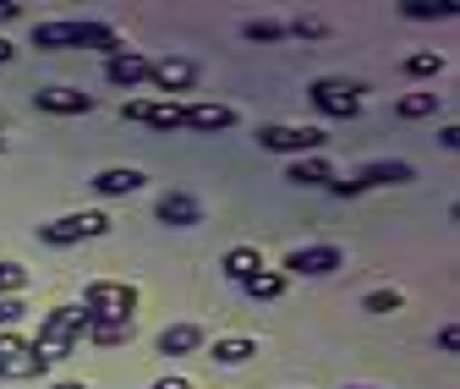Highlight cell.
Wrapping results in <instances>:
<instances>
[{"label": "cell", "mask_w": 460, "mask_h": 389, "mask_svg": "<svg viewBox=\"0 0 460 389\" xmlns=\"http://www.w3.org/2000/svg\"><path fill=\"white\" fill-rule=\"evenodd\" d=\"M83 329H88V307H55V313L39 323L33 346H28V357L39 362V373H49L55 362H66V357L83 346Z\"/></svg>", "instance_id": "cell-1"}, {"label": "cell", "mask_w": 460, "mask_h": 389, "mask_svg": "<svg viewBox=\"0 0 460 389\" xmlns=\"http://www.w3.org/2000/svg\"><path fill=\"white\" fill-rule=\"evenodd\" d=\"M104 49V61L110 55H121V33H115L110 22H33V49Z\"/></svg>", "instance_id": "cell-2"}, {"label": "cell", "mask_w": 460, "mask_h": 389, "mask_svg": "<svg viewBox=\"0 0 460 389\" xmlns=\"http://www.w3.org/2000/svg\"><path fill=\"white\" fill-rule=\"evenodd\" d=\"M362 83H345V77H318L313 88H307V99L323 110V116H334V121H357L362 116Z\"/></svg>", "instance_id": "cell-3"}, {"label": "cell", "mask_w": 460, "mask_h": 389, "mask_svg": "<svg viewBox=\"0 0 460 389\" xmlns=\"http://www.w3.org/2000/svg\"><path fill=\"white\" fill-rule=\"evenodd\" d=\"M104 231H110V219L93 214V208H83V214H61V219H49V225H39V242L72 247V242H93V236H104Z\"/></svg>", "instance_id": "cell-4"}, {"label": "cell", "mask_w": 460, "mask_h": 389, "mask_svg": "<svg viewBox=\"0 0 460 389\" xmlns=\"http://www.w3.org/2000/svg\"><path fill=\"white\" fill-rule=\"evenodd\" d=\"M258 148H269V154H291V159H313L318 148H323V132L318 127H258Z\"/></svg>", "instance_id": "cell-5"}, {"label": "cell", "mask_w": 460, "mask_h": 389, "mask_svg": "<svg viewBox=\"0 0 460 389\" xmlns=\"http://www.w3.org/2000/svg\"><path fill=\"white\" fill-rule=\"evenodd\" d=\"M121 116L137 121V127H154V132H181V104L176 99H127Z\"/></svg>", "instance_id": "cell-6"}, {"label": "cell", "mask_w": 460, "mask_h": 389, "mask_svg": "<svg viewBox=\"0 0 460 389\" xmlns=\"http://www.w3.org/2000/svg\"><path fill=\"white\" fill-rule=\"evenodd\" d=\"M83 307H88V313L132 318V307H137V286H121V280H93V286L83 291Z\"/></svg>", "instance_id": "cell-7"}, {"label": "cell", "mask_w": 460, "mask_h": 389, "mask_svg": "<svg viewBox=\"0 0 460 389\" xmlns=\"http://www.w3.org/2000/svg\"><path fill=\"white\" fill-rule=\"evenodd\" d=\"M340 263H345V252H340V247H329V242L285 252V274H307V280H318V274H334Z\"/></svg>", "instance_id": "cell-8"}, {"label": "cell", "mask_w": 460, "mask_h": 389, "mask_svg": "<svg viewBox=\"0 0 460 389\" xmlns=\"http://www.w3.org/2000/svg\"><path fill=\"white\" fill-rule=\"evenodd\" d=\"M148 83L170 99V93H192V83H198V66L192 61H181V55H164V61H154L148 66Z\"/></svg>", "instance_id": "cell-9"}, {"label": "cell", "mask_w": 460, "mask_h": 389, "mask_svg": "<svg viewBox=\"0 0 460 389\" xmlns=\"http://www.w3.org/2000/svg\"><path fill=\"white\" fill-rule=\"evenodd\" d=\"M351 181H357L362 192H367V187H411V181H417V171H411L406 159H373V164H362Z\"/></svg>", "instance_id": "cell-10"}, {"label": "cell", "mask_w": 460, "mask_h": 389, "mask_svg": "<svg viewBox=\"0 0 460 389\" xmlns=\"http://www.w3.org/2000/svg\"><path fill=\"white\" fill-rule=\"evenodd\" d=\"M137 335V318H115V313H88V329H83V340L93 346H127Z\"/></svg>", "instance_id": "cell-11"}, {"label": "cell", "mask_w": 460, "mask_h": 389, "mask_svg": "<svg viewBox=\"0 0 460 389\" xmlns=\"http://www.w3.org/2000/svg\"><path fill=\"white\" fill-rule=\"evenodd\" d=\"M154 214L164 219V225H176V231H192V225H203V203H198L192 192H164V198L154 203Z\"/></svg>", "instance_id": "cell-12"}, {"label": "cell", "mask_w": 460, "mask_h": 389, "mask_svg": "<svg viewBox=\"0 0 460 389\" xmlns=\"http://www.w3.org/2000/svg\"><path fill=\"white\" fill-rule=\"evenodd\" d=\"M148 55L143 49H121V55H110L104 61V77L115 83V88H137V83H148Z\"/></svg>", "instance_id": "cell-13"}, {"label": "cell", "mask_w": 460, "mask_h": 389, "mask_svg": "<svg viewBox=\"0 0 460 389\" xmlns=\"http://www.w3.org/2000/svg\"><path fill=\"white\" fill-rule=\"evenodd\" d=\"M33 104L44 116H88L93 110V93H77V88H39Z\"/></svg>", "instance_id": "cell-14"}, {"label": "cell", "mask_w": 460, "mask_h": 389, "mask_svg": "<svg viewBox=\"0 0 460 389\" xmlns=\"http://www.w3.org/2000/svg\"><path fill=\"white\" fill-rule=\"evenodd\" d=\"M181 127L187 132H230L236 127V110L230 104H181Z\"/></svg>", "instance_id": "cell-15"}, {"label": "cell", "mask_w": 460, "mask_h": 389, "mask_svg": "<svg viewBox=\"0 0 460 389\" xmlns=\"http://www.w3.org/2000/svg\"><path fill=\"white\" fill-rule=\"evenodd\" d=\"M143 171H132V164H110V171H99L88 187L99 192V198H132V192H143Z\"/></svg>", "instance_id": "cell-16"}, {"label": "cell", "mask_w": 460, "mask_h": 389, "mask_svg": "<svg viewBox=\"0 0 460 389\" xmlns=\"http://www.w3.org/2000/svg\"><path fill=\"white\" fill-rule=\"evenodd\" d=\"M285 181H296V187H329V181H340V176H334V164H329L323 154H313V159H291Z\"/></svg>", "instance_id": "cell-17"}, {"label": "cell", "mask_w": 460, "mask_h": 389, "mask_svg": "<svg viewBox=\"0 0 460 389\" xmlns=\"http://www.w3.org/2000/svg\"><path fill=\"white\" fill-rule=\"evenodd\" d=\"M198 346H203V329L198 323H170V329H159V351L164 357H187Z\"/></svg>", "instance_id": "cell-18"}, {"label": "cell", "mask_w": 460, "mask_h": 389, "mask_svg": "<svg viewBox=\"0 0 460 389\" xmlns=\"http://www.w3.org/2000/svg\"><path fill=\"white\" fill-rule=\"evenodd\" d=\"M219 269H225V280H236V286H247L252 274L263 269V258H258V247H230V252L219 258Z\"/></svg>", "instance_id": "cell-19"}, {"label": "cell", "mask_w": 460, "mask_h": 389, "mask_svg": "<svg viewBox=\"0 0 460 389\" xmlns=\"http://www.w3.org/2000/svg\"><path fill=\"white\" fill-rule=\"evenodd\" d=\"M252 357H258V340H247V335L214 340V362H225V367H242V362H252Z\"/></svg>", "instance_id": "cell-20"}, {"label": "cell", "mask_w": 460, "mask_h": 389, "mask_svg": "<svg viewBox=\"0 0 460 389\" xmlns=\"http://www.w3.org/2000/svg\"><path fill=\"white\" fill-rule=\"evenodd\" d=\"M242 291H247L252 302H279V296H285V274H274V269H258V274H252V280H247Z\"/></svg>", "instance_id": "cell-21"}, {"label": "cell", "mask_w": 460, "mask_h": 389, "mask_svg": "<svg viewBox=\"0 0 460 389\" xmlns=\"http://www.w3.org/2000/svg\"><path fill=\"white\" fill-rule=\"evenodd\" d=\"M400 12H406L411 22H449L455 17V0H406Z\"/></svg>", "instance_id": "cell-22"}, {"label": "cell", "mask_w": 460, "mask_h": 389, "mask_svg": "<svg viewBox=\"0 0 460 389\" xmlns=\"http://www.w3.org/2000/svg\"><path fill=\"white\" fill-rule=\"evenodd\" d=\"M394 116L400 121H428V116H438V93H406L394 104Z\"/></svg>", "instance_id": "cell-23"}, {"label": "cell", "mask_w": 460, "mask_h": 389, "mask_svg": "<svg viewBox=\"0 0 460 389\" xmlns=\"http://www.w3.org/2000/svg\"><path fill=\"white\" fill-rule=\"evenodd\" d=\"M444 72V55L438 49H417V55H406V77H438Z\"/></svg>", "instance_id": "cell-24"}, {"label": "cell", "mask_w": 460, "mask_h": 389, "mask_svg": "<svg viewBox=\"0 0 460 389\" xmlns=\"http://www.w3.org/2000/svg\"><path fill=\"white\" fill-rule=\"evenodd\" d=\"M362 307H367V313H400V307H406V296H400L394 286H384V291H367Z\"/></svg>", "instance_id": "cell-25"}, {"label": "cell", "mask_w": 460, "mask_h": 389, "mask_svg": "<svg viewBox=\"0 0 460 389\" xmlns=\"http://www.w3.org/2000/svg\"><path fill=\"white\" fill-rule=\"evenodd\" d=\"M242 33H247L252 44H279V39H285V22H269V17H252V22H247Z\"/></svg>", "instance_id": "cell-26"}, {"label": "cell", "mask_w": 460, "mask_h": 389, "mask_svg": "<svg viewBox=\"0 0 460 389\" xmlns=\"http://www.w3.org/2000/svg\"><path fill=\"white\" fill-rule=\"evenodd\" d=\"M0 378H39V362L22 351V357H6L0 362Z\"/></svg>", "instance_id": "cell-27"}, {"label": "cell", "mask_w": 460, "mask_h": 389, "mask_svg": "<svg viewBox=\"0 0 460 389\" xmlns=\"http://www.w3.org/2000/svg\"><path fill=\"white\" fill-rule=\"evenodd\" d=\"M285 33L291 39H323V22L318 17H296V22H285Z\"/></svg>", "instance_id": "cell-28"}, {"label": "cell", "mask_w": 460, "mask_h": 389, "mask_svg": "<svg viewBox=\"0 0 460 389\" xmlns=\"http://www.w3.org/2000/svg\"><path fill=\"white\" fill-rule=\"evenodd\" d=\"M22 351H28V340L12 335V329H0V362H6V357H22Z\"/></svg>", "instance_id": "cell-29"}, {"label": "cell", "mask_w": 460, "mask_h": 389, "mask_svg": "<svg viewBox=\"0 0 460 389\" xmlns=\"http://www.w3.org/2000/svg\"><path fill=\"white\" fill-rule=\"evenodd\" d=\"M17 318H22V302L17 296H0V329H12Z\"/></svg>", "instance_id": "cell-30"}, {"label": "cell", "mask_w": 460, "mask_h": 389, "mask_svg": "<svg viewBox=\"0 0 460 389\" xmlns=\"http://www.w3.org/2000/svg\"><path fill=\"white\" fill-rule=\"evenodd\" d=\"M455 346H460V329L444 323V329H438V351H455Z\"/></svg>", "instance_id": "cell-31"}, {"label": "cell", "mask_w": 460, "mask_h": 389, "mask_svg": "<svg viewBox=\"0 0 460 389\" xmlns=\"http://www.w3.org/2000/svg\"><path fill=\"white\" fill-rule=\"evenodd\" d=\"M438 143L455 154V148H460V127H455V121H449V127H438Z\"/></svg>", "instance_id": "cell-32"}, {"label": "cell", "mask_w": 460, "mask_h": 389, "mask_svg": "<svg viewBox=\"0 0 460 389\" xmlns=\"http://www.w3.org/2000/svg\"><path fill=\"white\" fill-rule=\"evenodd\" d=\"M154 389H192V384H187V378H181V373H170V378H159V384H154Z\"/></svg>", "instance_id": "cell-33"}, {"label": "cell", "mask_w": 460, "mask_h": 389, "mask_svg": "<svg viewBox=\"0 0 460 389\" xmlns=\"http://www.w3.org/2000/svg\"><path fill=\"white\" fill-rule=\"evenodd\" d=\"M17 12H22V6H17V0H0V22H12Z\"/></svg>", "instance_id": "cell-34"}, {"label": "cell", "mask_w": 460, "mask_h": 389, "mask_svg": "<svg viewBox=\"0 0 460 389\" xmlns=\"http://www.w3.org/2000/svg\"><path fill=\"white\" fill-rule=\"evenodd\" d=\"M49 389H88L83 378H61V384H49Z\"/></svg>", "instance_id": "cell-35"}, {"label": "cell", "mask_w": 460, "mask_h": 389, "mask_svg": "<svg viewBox=\"0 0 460 389\" xmlns=\"http://www.w3.org/2000/svg\"><path fill=\"white\" fill-rule=\"evenodd\" d=\"M12 55H17V49H12L6 39H0V66H6V61H12Z\"/></svg>", "instance_id": "cell-36"}, {"label": "cell", "mask_w": 460, "mask_h": 389, "mask_svg": "<svg viewBox=\"0 0 460 389\" xmlns=\"http://www.w3.org/2000/svg\"><path fill=\"white\" fill-rule=\"evenodd\" d=\"M345 389H373V384H345Z\"/></svg>", "instance_id": "cell-37"}, {"label": "cell", "mask_w": 460, "mask_h": 389, "mask_svg": "<svg viewBox=\"0 0 460 389\" xmlns=\"http://www.w3.org/2000/svg\"><path fill=\"white\" fill-rule=\"evenodd\" d=\"M0 148H6V137H0Z\"/></svg>", "instance_id": "cell-38"}]
</instances>
